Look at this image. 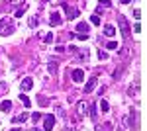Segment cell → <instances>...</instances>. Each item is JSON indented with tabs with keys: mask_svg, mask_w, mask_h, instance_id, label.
<instances>
[{
	"mask_svg": "<svg viewBox=\"0 0 147 131\" xmlns=\"http://www.w3.org/2000/svg\"><path fill=\"white\" fill-rule=\"evenodd\" d=\"M118 24H120V32H122V37H124L125 41H129V24H127V20H125V16H122V14H118Z\"/></svg>",
	"mask_w": 147,
	"mask_h": 131,
	"instance_id": "6da1fadb",
	"label": "cell"
},
{
	"mask_svg": "<svg viewBox=\"0 0 147 131\" xmlns=\"http://www.w3.org/2000/svg\"><path fill=\"white\" fill-rule=\"evenodd\" d=\"M14 32V22L10 18H2L0 20V35H10Z\"/></svg>",
	"mask_w": 147,
	"mask_h": 131,
	"instance_id": "7a4b0ae2",
	"label": "cell"
},
{
	"mask_svg": "<svg viewBox=\"0 0 147 131\" xmlns=\"http://www.w3.org/2000/svg\"><path fill=\"white\" fill-rule=\"evenodd\" d=\"M55 123H57V120H55V116H53V114L43 116V129H45V131H51L53 127H55Z\"/></svg>",
	"mask_w": 147,
	"mask_h": 131,
	"instance_id": "3957f363",
	"label": "cell"
},
{
	"mask_svg": "<svg viewBox=\"0 0 147 131\" xmlns=\"http://www.w3.org/2000/svg\"><path fill=\"white\" fill-rule=\"evenodd\" d=\"M63 10L67 14V20H77L79 18V8H73V6H69V4H63Z\"/></svg>",
	"mask_w": 147,
	"mask_h": 131,
	"instance_id": "277c9868",
	"label": "cell"
},
{
	"mask_svg": "<svg viewBox=\"0 0 147 131\" xmlns=\"http://www.w3.org/2000/svg\"><path fill=\"white\" fill-rule=\"evenodd\" d=\"M71 78H73V82H82L84 80V71L82 69H75L71 73Z\"/></svg>",
	"mask_w": 147,
	"mask_h": 131,
	"instance_id": "5b68a950",
	"label": "cell"
},
{
	"mask_svg": "<svg viewBox=\"0 0 147 131\" xmlns=\"http://www.w3.org/2000/svg\"><path fill=\"white\" fill-rule=\"evenodd\" d=\"M96 84H98V78L96 77H92V78H88V82L84 84V94H90L92 90L96 88Z\"/></svg>",
	"mask_w": 147,
	"mask_h": 131,
	"instance_id": "8992f818",
	"label": "cell"
},
{
	"mask_svg": "<svg viewBox=\"0 0 147 131\" xmlns=\"http://www.w3.org/2000/svg\"><path fill=\"white\" fill-rule=\"evenodd\" d=\"M22 92H28V90H32V88H34V78L32 77H28V78H24L22 80Z\"/></svg>",
	"mask_w": 147,
	"mask_h": 131,
	"instance_id": "52a82bcc",
	"label": "cell"
},
{
	"mask_svg": "<svg viewBox=\"0 0 147 131\" xmlns=\"http://www.w3.org/2000/svg\"><path fill=\"white\" fill-rule=\"evenodd\" d=\"M28 118H30V114H28V112H22V114H18V116L12 118V123H24Z\"/></svg>",
	"mask_w": 147,
	"mask_h": 131,
	"instance_id": "ba28073f",
	"label": "cell"
},
{
	"mask_svg": "<svg viewBox=\"0 0 147 131\" xmlns=\"http://www.w3.org/2000/svg\"><path fill=\"white\" fill-rule=\"evenodd\" d=\"M61 22H63V20H61V14L53 12V14H51V18H49V24L55 28V26H61Z\"/></svg>",
	"mask_w": 147,
	"mask_h": 131,
	"instance_id": "9c48e42d",
	"label": "cell"
},
{
	"mask_svg": "<svg viewBox=\"0 0 147 131\" xmlns=\"http://www.w3.org/2000/svg\"><path fill=\"white\" fill-rule=\"evenodd\" d=\"M88 30H90V26L86 22H79L77 24V32L79 33H88Z\"/></svg>",
	"mask_w": 147,
	"mask_h": 131,
	"instance_id": "30bf717a",
	"label": "cell"
},
{
	"mask_svg": "<svg viewBox=\"0 0 147 131\" xmlns=\"http://www.w3.org/2000/svg\"><path fill=\"white\" fill-rule=\"evenodd\" d=\"M10 110H12L10 100H2V102H0V112H10Z\"/></svg>",
	"mask_w": 147,
	"mask_h": 131,
	"instance_id": "8fae6325",
	"label": "cell"
},
{
	"mask_svg": "<svg viewBox=\"0 0 147 131\" xmlns=\"http://www.w3.org/2000/svg\"><path fill=\"white\" fill-rule=\"evenodd\" d=\"M104 35H108V37H112V35H116V28L114 26H104Z\"/></svg>",
	"mask_w": 147,
	"mask_h": 131,
	"instance_id": "7c38bea8",
	"label": "cell"
},
{
	"mask_svg": "<svg viewBox=\"0 0 147 131\" xmlns=\"http://www.w3.org/2000/svg\"><path fill=\"white\" fill-rule=\"evenodd\" d=\"M88 110H90V118L96 120V116H98V106H96V104H88Z\"/></svg>",
	"mask_w": 147,
	"mask_h": 131,
	"instance_id": "4fadbf2b",
	"label": "cell"
},
{
	"mask_svg": "<svg viewBox=\"0 0 147 131\" xmlns=\"http://www.w3.org/2000/svg\"><path fill=\"white\" fill-rule=\"evenodd\" d=\"M86 112H88V104H86V102H79V114L84 116Z\"/></svg>",
	"mask_w": 147,
	"mask_h": 131,
	"instance_id": "5bb4252c",
	"label": "cell"
},
{
	"mask_svg": "<svg viewBox=\"0 0 147 131\" xmlns=\"http://www.w3.org/2000/svg\"><path fill=\"white\" fill-rule=\"evenodd\" d=\"M26 10H28V4H22V6L16 10V18H22L24 14H26Z\"/></svg>",
	"mask_w": 147,
	"mask_h": 131,
	"instance_id": "9a60e30c",
	"label": "cell"
},
{
	"mask_svg": "<svg viewBox=\"0 0 147 131\" xmlns=\"http://www.w3.org/2000/svg\"><path fill=\"white\" fill-rule=\"evenodd\" d=\"M20 102H22L24 106H26V108H30V106H32V102H30V98H28V96H26V94H20Z\"/></svg>",
	"mask_w": 147,
	"mask_h": 131,
	"instance_id": "2e32d148",
	"label": "cell"
},
{
	"mask_svg": "<svg viewBox=\"0 0 147 131\" xmlns=\"http://www.w3.org/2000/svg\"><path fill=\"white\" fill-rule=\"evenodd\" d=\"M137 90H139V80H136V84H134V88L129 86V90H127V94H129V96H136V92Z\"/></svg>",
	"mask_w": 147,
	"mask_h": 131,
	"instance_id": "e0dca14e",
	"label": "cell"
},
{
	"mask_svg": "<svg viewBox=\"0 0 147 131\" xmlns=\"http://www.w3.org/2000/svg\"><path fill=\"white\" fill-rule=\"evenodd\" d=\"M90 24H94V26H100V16H98V14H92V16H90Z\"/></svg>",
	"mask_w": 147,
	"mask_h": 131,
	"instance_id": "ac0fdd59",
	"label": "cell"
},
{
	"mask_svg": "<svg viewBox=\"0 0 147 131\" xmlns=\"http://www.w3.org/2000/svg\"><path fill=\"white\" fill-rule=\"evenodd\" d=\"M100 112H110V106L106 100H100Z\"/></svg>",
	"mask_w": 147,
	"mask_h": 131,
	"instance_id": "d6986e66",
	"label": "cell"
},
{
	"mask_svg": "<svg viewBox=\"0 0 147 131\" xmlns=\"http://www.w3.org/2000/svg\"><path fill=\"white\" fill-rule=\"evenodd\" d=\"M41 118H43V114H41V112H34V114H32V120H34L35 123L41 120Z\"/></svg>",
	"mask_w": 147,
	"mask_h": 131,
	"instance_id": "ffe728a7",
	"label": "cell"
},
{
	"mask_svg": "<svg viewBox=\"0 0 147 131\" xmlns=\"http://www.w3.org/2000/svg\"><path fill=\"white\" fill-rule=\"evenodd\" d=\"M106 49H110V51H116V49H120V45L116 43V41H110V43L106 45Z\"/></svg>",
	"mask_w": 147,
	"mask_h": 131,
	"instance_id": "44dd1931",
	"label": "cell"
},
{
	"mask_svg": "<svg viewBox=\"0 0 147 131\" xmlns=\"http://www.w3.org/2000/svg\"><path fill=\"white\" fill-rule=\"evenodd\" d=\"M49 73H51V75H57V63H55V61L49 63Z\"/></svg>",
	"mask_w": 147,
	"mask_h": 131,
	"instance_id": "7402d4cb",
	"label": "cell"
},
{
	"mask_svg": "<svg viewBox=\"0 0 147 131\" xmlns=\"http://www.w3.org/2000/svg\"><path fill=\"white\" fill-rule=\"evenodd\" d=\"M98 6H100V8H110V6H112V2H110V0H100V4H98Z\"/></svg>",
	"mask_w": 147,
	"mask_h": 131,
	"instance_id": "603a6c76",
	"label": "cell"
},
{
	"mask_svg": "<svg viewBox=\"0 0 147 131\" xmlns=\"http://www.w3.org/2000/svg\"><path fill=\"white\" fill-rule=\"evenodd\" d=\"M75 37H79L80 41H86L88 39V33H75Z\"/></svg>",
	"mask_w": 147,
	"mask_h": 131,
	"instance_id": "cb8c5ba5",
	"label": "cell"
},
{
	"mask_svg": "<svg viewBox=\"0 0 147 131\" xmlns=\"http://www.w3.org/2000/svg\"><path fill=\"white\" fill-rule=\"evenodd\" d=\"M122 55H124L125 59H127V57L131 55V49H129V47H124V49H122Z\"/></svg>",
	"mask_w": 147,
	"mask_h": 131,
	"instance_id": "d4e9b609",
	"label": "cell"
},
{
	"mask_svg": "<svg viewBox=\"0 0 147 131\" xmlns=\"http://www.w3.org/2000/svg\"><path fill=\"white\" fill-rule=\"evenodd\" d=\"M98 59H102V61H104V59H108V53H106V51H100V49H98Z\"/></svg>",
	"mask_w": 147,
	"mask_h": 131,
	"instance_id": "484cf974",
	"label": "cell"
},
{
	"mask_svg": "<svg viewBox=\"0 0 147 131\" xmlns=\"http://www.w3.org/2000/svg\"><path fill=\"white\" fill-rule=\"evenodd\" d=\"M43 41H45V43H51V41H53V33H47L45 37H43Z\"/></svg>",
	"mask_w": 147,
	"mask_h": 131,
	"instance_id": "4316f807",
	"label": "cell"
},
{
	"mask_svg": "<svg viewBox=\"0 0 147 131\" xmlns=\"http://www.w3.org/2000/svg\"><path fill=\"white\" fill-rule=\"evenodd\" d=\"M37 100H39V104H41V106H47V104H49V100H47V98H43V96H39Z\"/></svg>",
	"mask_w": 147,
	"mask_h": 131,
	"instance_id": "83f0119b",
	"label": "cell"
},
{
	"mask_svg": "<svg viewBox=\"0 0 147 131\" xmlns=\"http://www.w3.org/2000/svg\"><path fill=\"white\" fill-rule=\"evenodd\" d=\"M6 2H8V4H12V6H16V4H22L24 0H6Z\"/></svg>",
	"mask_w": 147,
	"mask_h": 131,
	"instance_id": "f1b7e54d",
	"label": "cell"
},
{
	"mask_svg": "<svg viewBox=\"0 0 147 131\" xmlns=\"http://www.w3.org/2000/svg\"><path fill=\"white\" fill-rule=\"evenodd\" d=\"M134 18H136V20H141V10H136V12H134Z\"/></svg>",
	"mask_w": 147,
	"mask_h": 131,
	"instance_id": "f546056e",
	"label": "cell"
},
{
	"mask_svg": "<svg viewBox=\"0 0 147 131\" xmlns=\"http://www.w3.org/2000/svg\"><path fill=\"white\" fill-rule=\"evenodd\" d=\"M35 24H37V18H30V26L35 28Z\"/></svg>",
	"mask_w": 147,
	"mask_h": 131,
	"instance_id": "4dcf8cb0",
	"label": "cell"
},
{
	"mask_svg": "<svg viewBox=\"0 0 147 131\" xmlns=\"http://www.w3.org/2000/svg\"><path fill=\"white\" fill-rule=\"evenodd\" d=\"M134 32H136V33H139V32H141V26H139V24H136V28H134Z\"/></svg>",
	"mask_w": 147,
	"mask_h": 131,
	"instance_id": "1f68e13d",
	"label": "cell"
},
{
	"mask_svg": "<svg viewBox=\"0 0 147 131\" xmlns=\"http://www.w3.org/2000/svg\"><path fill=\"white\" fill-rule=\"evenodd\" d=\"M120 2H122V4H129L131 0H120Z\"/></svg>",
	"mask_w": 147,
	"mask_h": 131,
	"instance_id": "d6a6232c",
	"label": "cell"
},
{
	"mask_svg": "<svg viewBox=\"0 0 147 131\" xmlns=\"http://www.w3.org/2000/svg\"><path fill=\"white\" fill-rule=\"evenodd\" d=\"M10 131H22V129H18V127H16V129H10Z\"/></svg>",
	"mask_w": 147,
	"mask_h": 131,
	"instance_id": "836d02e7",
	"label": "cell"
},
{
	"mask_svg": "<svg viewBox=\"0 0 147 131\" xmlns=\"http://www.w3.org/2000/svg\"><path fill=\"white\" fill-rule=\"evenodd\" d=\"M32 131H39V129H37V127H34V129H32Z\"/></svg>",
	"mask_w": 147,
	"mask_h": 131,
	"instance_id": "e575fe53",
	"label": "cell"
},
{
	"mask_svg": "<svg viewBox=\"0 0 147 131\" xmlns=\"http://www.w3.org/2000/svg\"><path fill=\"white\" fill-rule=\"evenodd\" d=\"M67 131H69V129H67ZM71 131H73V129H71Z\"/></svg>",
	"mask_w": 147,
	"mask_h": 131,
	"instance_id": "d590c367",
	"label": "cell"
}]
</instances>
